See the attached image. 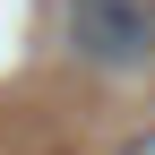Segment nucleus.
Returning <instances> with one entry per match:
<instances>
[{
	"label": "nucleus",
	"instance_id": "nucleus-1",
	"mask_svg": "<svg viewBox=\"0 0 155 155\" xmlns=\"http://www.w3.org/2000/svg\"><path fill=\"white\" fill-rule=\"evenodd\" d=\"M61 35H69V61L95 78L155 69V0H69Z\"/></svg>",
	"mask_w": 155,
	"mask_h": 155
},
{
	"label": "nucleus",
	"instance_id": "nucleus-2",
	"mask_svg": "<svg viewBox=\"0 0 155 155\" xmlns=\"http://www.w3.org/2000/svg\"><path fill=\"white\" fill-rule=\"evenodd\" d=\"M112 155H155V129H129V138L112 147Z\"/></svg>",
	"mask_w": 155,
	"mask_h": 155
}]
</instances>
